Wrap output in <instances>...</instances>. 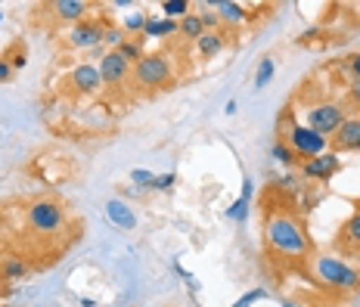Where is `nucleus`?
<instances>
[{
  "label": "nucleus",
  "instance_id": "38",
  "mask_svg": "<svg viewBox=\"0 0 360 307\" xmlns=\"http://www.w3.org/2000/svg\"><path fill=\"white\" fill-rule=\"evenodd\" d=\"M224 112H227V115H233V112H236V100H227V106H224Z\"/></svg>",
  "mask_w": 360,
  "mask_h": 307
},
{
  "label": "nucleus",
  "instance_id": "30",
  "mask_svg": "<svg viewBox=\"0 0 360 307\" xmlns=\"http://www.w3.org/2000/svg\"><path fill=\"white\" fill-rule=\"evenodd\" d=\"M124 41H127V34L122 32V28L109 25V32H106V44H109V47H112V50H118V47H122Z\"/></svg>",
  "mask_w": 360,
  "mask_h": 307
},
{
  "label": "nucleus",
  "instance_id": "41",
  "mask_svg": "<svg viewBox=\"0 0 360 307\" xmlns=\"http://www.w3.org/2000/svg\"><path fill=\"white\" fill-rule=\"evenodd\" d=\"M0 22H4V13H0Z\"/></svg>",
  "mask_w": 360,
  "mask_h": 307
},
{
  "label": "nucleus",
  "instance_id": "27",
  "mask_svg": "<svg viewBox=\"0 0 360 307\" xmlns=\"http://www.w3.org/2000/svg\"><path fill=\"white\" fill-rule=\"evenodd\" d=\"M153 181H155L153 171H146V168L131 171V186H137V190H153Z\"/></svg>",
  "mask_w": 360,
  "mask_h": 307
},
{
  "label": "nucleus",
  "instance_id": "10",
  "mask_svg": "<svg viewBox=\"0 0 360 307\" xmlns=\"http://www.w3.org/2000/svg\"><path fill=\"white\" fill-rule=\"evenodd\" d=\"M72 87L78 91L81 96H96L103 91V78H100V69L94 63H81L72 69Z\"/></svg>",
  "mask_w": 360,
  "mask_h": 307
},
{
  "label": "nucleus",
  "instance_id": "4",
  "mask_svg": "<svg viewBox=\"0 0 360 307\" xmlns=\"http://www.w3.org/2000/svg\"><path fill=\"white\" fill-rule=\"evenodd\" d=\"M171 78H174V65L165 53H146L134 65V84L140 91H159Z\"/></svg>",
  "mask_w": 360,
  "mask_h": 307
},
{
  "label": "nucleus",
  "instance_id": "21",
  "mask_svg": "<svg viewBox=\"0 0 360 307\" xmlns=\"http://www.w3.org/2000/svg\"><path fill=\"white\" fill-rule=\"evenodd\" d=\"M274 74H276V59L264 56L258 63V69H255V91H264L270 81H274Z\"/></svg>",
  "mask_w": 360,
  "mask_h": 307
},
{
  "label": "nucleus",
  "instance_id": "31",
  "mask_svg": "<svg viewBox=\"0 0 360 307\" xmlns=\"http://www.w3.org/2000/svg\"><path fill=\"white\" fill-rule=\"evenodd\" d=\"M298 181H302V177L289 171V174H280V181H276V183H280L286 192H298Z\"/></svg>",
  "mask_w": 360,
  "mask_h": 307
},
{
  "label": "nucleus",
  "instance_id": "6",
  "mask_svg": "<svg viewBox=\"0 0 360 307\" xmlns=\"http://www.w3.org/2000/svg\"><path fill=\"white\" fill-rule=\"evenodd\" d=\"M345 118H348V112H345L342 103H317V106L307 109V127L326 140L335 137V131L345 124Z\"/></svg>",
  "mask_w": 360,
  "mask_h": 307
},
{
  "label": "nucleus",
  "instance_id": "3",
  "mask_svg": "<svg viewBox=\"0 0 360 307\" xmlns=\"http://www.w3.org/2000/svg\"><path fill=\"white\" fill-rule=\"evenodd\" d=\"M25 221H28V230H32V233L56 236V233H63V227H65V211L53 199H37L28 205Z\"/></svg>",
  "mask_w": 360,
  "mask_h": 307
},
{
  "label": "nucleus",
  "instance_id": "25",
  "mask_svg": "<svg viewBox=\"0 0 360 307\" xmlns=\"http://www.w3.org/2000/svg\"><path fill=\"white\" fill-rule=\"evenodd\" d=\"M162 16L180 22L184 16H190V0H165L162 4Z\"/></svg>",
  "mask_w": 360,
  "mask_h": 307
},
{
  "label": "nucleus",
  "instance_id": "37",
  "mask_svg": "<svg viewBox=\"0 0 360 307\" xmlns=\"http://www.w3.org/2000/svg\"><path fill=\"white\" fill-rule=\"evenodd\" d=\"M314 34H317V28H307V32H302V44L304 41H314Z\"/></svg>",
  "mask_w": 360,
  "mask_h": 307
},
{
  "label": "nucleus",
  "instance_id": "14",
  "mask_svg": "<svg viewBox=\"0 0 360 307\" xmlns=\"http://www.w3.org/2000/svg\"><path fill=\"white\" fill-rule=\"evenodd\" d=\"M180 32V22L165 19L162 13H149L146 16V28L140 34V41H149V37H174Z\"/></svg>",
  "mask_w": 360,
  "mask_h": 307
},
{
  "label": "nucleus",
  "instance_id": "22",
  "mask_svg": "<svg viewBox=\"0 0 360 307\" xmlns=\"http://www.w3.org/2000/svg\"><path fill=\"white\" fill-rule=\"evenodd\" d=\"M28 261L25 258H19V254H10V258L4 261V276L6 280H22V276H28Z\"/></svg>",
  "mask_w": 360,
  "mask_h": 307
},
{
  "label": "nucleus",
  "instance_id": "13",
  "mask_svg": "<svg viewBox=\"0 0 360 307\" xmlns=\"http://www.w3.org/2000/svg\"><path fill=\"white\" fill-rule=\"evenodd\" d=\"M252 192H255V183H252V177H245L239 199H236V202H230L227 211H224V214H227V221H233V223H245V221H249V211H252Z\"/></svg>",
  "mask_w": 360,
  "mask_h": 307
},
{
  "label": "nucleus",
  "instance_id": "26",
  "mask_svg": "<svg viewBox=\"0 0 360 307\" xmlns=\"http://www.w3.org/2000/svg\"><path fill=\"white\" fill-rule=\"evenodd\" d=\"M267 298H270V292H267V289H249L245 295H239V298H236L233 307H255V304L267 301Z\"/></svg>",
  "mask_w": 360,
  "mask_h": 307
},
{
  "label": "nucleus",
  "instance_id": "36",
  "mask_svg": "<svg viewBox=\"0 0 360 307\" xmlns=\"http://www.w3.org/2000/svg\"><path fill=\"white\" fill-rule=\"evenodd\" d=\"M186 289H190V295H196V292H199V280H196V276H190V280H186Z\"/></svg>",
  "mask_w": 360,
  "mask_h": 307
},
{
  "label": "nucleus",
  "instance_id": "5",
  "mask_svg": "<svg viewBox=\"0 0 360 307\" xmlns=\"http://www.w3.org/2000/svg\"><path fill=\"white\" fill-rule=\"evenodd\" d=\"M286 143L295 149V155L298 159H317V155H323L326 149H329V140L326 137H320L317 131H311L307 124L302 122H292L286 127Z\"/></svg>",
  "mask_w": 360,
  "mask_h": 307
},
{
  "label": "nucleus",
  "instance_id": "1",
  "mask_svg": "<svg viewBox=\"0 0 360 307\" xmlns=\"http://www.w3.org/2000/svg\"><path fill=\"white\" fill-rule=\"evenodd\" d=\"M264 242L274 254L286 261H302L311 254V239H307L304 227L298 217L289 211H270L264 221Z\"/></svg>",
  "mask_w": 360,
  "mask_h": 307
},
{
  "label": "nucleus",
  "instance_id": "29",
  "mask_svg": "<svg viewBox=\"0 0 360 307\" xmlns=\"http://www.w3.org/2000/svg\"><path fill=\"white\" fill-rule=\"evenodd\" d=\"M174 183H177V174H174V171H168V174H155L153 190H155V192H171V190H174Z\"/></svg>",
  "mask_w": 360,
  "mask_h": 307
},
{
  "label": "nucleus",
  "instance_id": "35",
  "mask_svg": "<svg viewBox=\"0 0 360 307\" xmlns=\"http://www.w3.org/2000/svg\"><path fill=\"white\" fill-rule=\"evenodd\" d=\"M348 96H351V103H354V106H360V81H351Z\"/></svg>",
  "mask_w": 360,
  "mask_h": 307
},
{
  "label": "nucleus",
  "instance_id": "9",
  "mask_svg": "<svg viewBox=\"0 0 360 307\" xmlns=\"http://www.w3.org/2000/svg\"><path fill=\"white\" fill-rule=\"evenodd\" d=\"M100 78H103V87H118L127 81V74H131V63L118 53V50H106V53L100 56Z\"/></svg>",
  "mask_w": 360,
  "mask_h": 307
},
{
  "label": "nucleus",
  "instance_id": "40",
  "mask_svg": "<svg viewBox=\"0 0 360 307\" xmlns=\"http://www.w3.org/2000/svg\"><path fill=\"white\" fill-rule=\"evenodd\" d=\"M283 307H298L295 301H283Z\"/></svg>",
  "mask_w": 360,
  "mask_h": 307
},
{
  "label": "nucleus",
  "instance_id": "20",
  "mask_svg": "<svg viewBox=\"0 0 360 307\" xmlns=\"http://www.w3.org/2000/svg\"><path fill=\"white\" fill-rule=\"evenodd\" d=\"M184 41H193L196 44L202 34H205V28H202V19H199V13H190V16H184L180 19V32H177Z\"/></svg>",
  "mask_w": 360,
  "mask_h": 307
},
{
  "label": "nucleus",
  "instance_id": "8",
  "mask_svg": "<svg viewBox=\"0 0 360 307\" xmlns=\"http://www.w3.org/2000/svg\"><path fill=\"white\" fill-rule=\"evenodd\" d=\"M106 32H109V22L103 19H84L78 25H72L69 32V44L78 50H96L106 44Z\"/></svg>",
  "mask_w": 360,
  "mask_h": 307
},
{
  "label": "nucleus",
  "instance_id": "11",
  "mask_svg": "<svg viewBox=\"0 0 360 307\" xmlns=\"http://www.w3.org/2000/svg\"><path fill=\"white\" fill-rule=\"evenodd\" d=\"M333 152H360V118H345L333 137Z\"/></svg>",
  "mask_w": 360,
  "mask_h": 307
},
{
  "label": "nucleus",
  "instance_id": "23",
  "mask_svg": "<svg viewBox=\"0 0 360 307\" xmlns=\"http://www.w3.org/2000/svg\"><path fill=\"white\" fill-rule=\"evenodd\" d=\"M146 16H149V13H143V10L127 13V19H124L122 32H124L127 37H140V34H143V28H146Z\"/></svg>",
  "mask_w": 360,
  "mask_h": 307
},
{
  "label": "nucleus",
  "instance_id": "33",
  "mask_svg": "<svg viewBox=\"0 0 360 307\" xmlns=\"http://www.w3.org/2000/svg\"><path fill=\"white\" fill-rule=\"evenodd\" d=\"M6 63L13 65V72H19V69H25V65H28V56H25V53H22V50H19V53H13L10 59H6Z\"/></svg>",
  "mask_w": 360,
  "mask_h": 307
},
{
  "label": "nucleus",
  "instance_id": "28",
  "mask_svg": "<svg viewBox=\"0 0 360 307\" xmlns=\"http://www.w3.org/2000/svg\"><path fill=\"white\" fill-rule=\"evenodd\" d=\"M199 19H202V28H205V32H221V16H217V10H212V6H202Z\"/></svg>",
  "mask_w": 360,
  "mask_h": 307
},
{
  "label": "nucleus",
  "instance_id": "15",
  "mask_svg": "<svg viewBox=\"0 0 360 307\" xmlns=\"http://www.w3.org/2000/svg\"><path fill=\"white\" fill-rule=\"evenodd\" d=\"M87 10H90V4H84V0H56L53 4V16L59 22H72V25L84 22Z\"/></svg>",
  "mask_w": 360,
  "mask_h": 307
},
{
  "label": "nucleus",
  "instance_id": "19",
  "mask_svg": "<svg viewBox=\"0 0 360 307\" xmlns=\"http://www.w3.org/2000/svg\"><path fill=\"white\" fill-rule=\"evenodd\" d=\"M270 162H276L280 168H298V164H302V159H298L295 149H292L286 140H276V143L270 146Z\"/></svg>",
  "mask_w": 360,
  "mask_h": 307
},
{
  "label": "nucleus",
  "instance_id": "16",
  "mask_svg": "<svg viewBox=\"0 0 360 307\" xmlns=\"http://www.w3.org/2000/svg\"><path fill=\"white\" fill-rule=\"evenodd\" d=\"M214 10L221 16V25H243V22L252 19V13L243 4H236V0H217Z\"/></svg>",
  "mask_w": 360,
  "mask_h": 307
},
{
  "label": "nucleus",
  "instance_id": "34",
  "mask_svg": "<svg viewBox=\"0 0 360 307\" xmlns=\"http://www.w3.org/2000/svg\"><path fill=\"white\" fill-rule=\"evenodd\" d=\"M10 78H13V65L6 59H0V84H6Z\"/></svg>",
  "mask_w": 360,
  "mask_h": 307
},
{
  "label": "nucleus",
  "instance_id": "24",
  "mask_svg": "<svg viewBox=\"0 0 360 307\" xmlns=\"http://www.w3.org/2000/svg\"><path fill=\"white\" fill-rule=\"evenodd\" d=\"M118 53H122V56H124L131 65H137L140 59L146 56V50H143V41H140V37H127V41L122 44V47H118Z\"/></svg>",
  "mask_w": 360,
  "mask_h": 307
},
{
  "label": "nucleus",
  "instance_id": "2",
  "mask_svg": "<svg viewBox=\"0 0 360 307\" xmlns=\"http://www.w3.org/2000/svg\"><path fill=\"white\" fill-rule=\"evenodd\" d=\"M311 267H314V276L329 289H339V292H357L360 289V273L351 264H345L342 258L320 254V258H314Z\"/></svg>",
  "mask_w": 360,
  "mask_h": 307
},
{
  "label": "nucleus",
  "instance_id": "17",
  "mask_svg": "<svg viewBox=\"0 0 360 307\" xmlns=\"http://www.w3.org/2000/svg\"><path fill=\"white\" fill-rule=\"evenodd\" d=\"M339 242L348 252H360V211H354L339 230Z\"/></svg>",
  "mask_w": 360,
  "mask_h": 307
},
{
  "label": "nucleus",
  "instance_id": "32",
  "mask_svg": "<svg viewBox=\"0 0 360 307\" xmlns=\"http://www.w3.org/2000/svg\"><path fill=\"white\" fill-rule=\"evenodd\" d=\"M345 69H348V74L354 81H360V53H351L348 59H345Z\"/></svg>",
  "mask_w": 360,
  "mask_h": 307
},
{
  "label": "nucleus",
  "instance_id": "18",
  "mask_svg": "<svg viewBox=\"0 0 360 307\" xmlns=\"http://www.w3.org/2000/svg\"><path fill=\"white\" fill-rule=\"evenodd\" d=\"M224 47H227V37H224V32H205L196 41V50H199L202 59H214Z\"/></svg>",
  "mask_w": 360,
  "mask_h": 307
},
{
  "label": "nucleus",
  "instance_id": "7",
  "mask_svg": "<svg viewBox=\"0 0 360 307\" xmlns=\"http://www.w3.org/2000/svg\"><path fill=\"white\" fill-rule=\"evenodd\" d=\"M339 171H342V155L339 152H323V155H317V159L302 162L298 177H302V181H311V183H329Z\"/></svg>",
  "mask_w": 360,
  "mask_h": 307
},
{
  "label": "nucleus",
  "instance_id": "12",
  "mask_svg": "<svg viewBox=\"0 0 360 307\" xmlns=\"http://www.w3.org/2000/svg\"><path fill=\"white\" fill-rule=\"evenodd\" d=\"M106 217L115 223L118 230H127V233L137 230V214H134V208L127 205L124 199H109L106 202Z\"/></svg>",
  "mask_w": 360,
  "mask_h": 307
},
{
  "label": "nucleus",
  "instance_id": "39",
  "mask_svg": "<svg viewBox=\"0 0 360 307\" xmlns=\"http://www.w3.org/2000/svg\"><path fill=\"white\" fill-rule=\"evenodd\" d=\"M81 307H96L94 298H81Z\"/></svg>",
  "mask_w": 360,
  "mask_h": 307
},
{
  "label": "nucleus",
  "instance_id": "42",
  "mask_svg": "<svg viewBox=\"0 0 360 307\" xmlns=\"http://www.w3.org/2000/svg\"><path fill=\"white\" fill-rule=\"evenodd\" d=\"M357 273H360V267H357Z\"/></svg>",
  "mask_w": 360,
  "mask_h": 307
}]
</instances>
